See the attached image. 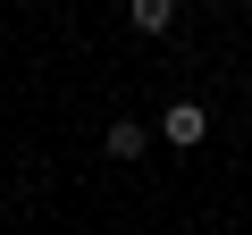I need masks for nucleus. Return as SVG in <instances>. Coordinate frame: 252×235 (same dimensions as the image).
<instances>
[{
    "instance_id": "nucleus-4",
    "label": "nucleus",
    "mask_w": 252,
    "mask_h": 235,
    "mask_svg": "<svg viewBox=\"0 0 252 235\" xmlns=\"http://www.w3.org/2000/svg\"><path fill=\"white\" fill-rule=\"evenodd\" d=\"M210 9H219V0H210Z\"/></svg>"
},
{
    "instance_id": "nucleus-2",
    "label": "nucleus",
    "mask_w": 252,
    "mask_h": 235,
    "mask_svg": "<svg viewBox=\"0 0 252 235\" xmlns=\"http://www.w3.org/2000/svg\"><path fill=\"white\" fill-rule=\"evenodd\" d=\"M126 17H135V34H168L177 0H126Z\"/></svg>"
},
{
    "instance_id": "nucleus-1",
    "label": "nucleus",
    "mask_w": 252,
    "mask_h": 235,
    "mask_svg": "<svg viewBox=\"0 0 252 235\" xmlns=\"http://www.w3.org/2000/svg\"><path fill=\"white\" fill-rule=\"evenodd\" d=\"M160 135H168L177 151H193V143L210 135V118H202V101H168V118H160Z\"/></svg>"
},
{
    "instance_id": "nucleus-3",
    "label": "nucleus",
    "mask_w": 252,
    "mask_h": 235,
    "mask_svg": "<svg viewBox=\"0 0 252 235\" xmlns=\"http://www.w3.org/2000/svg\"><path fill=\"white\" fill-rule=\"evenodd\" d=\"M143 143H152V135L135 126V118H118V126H109V160H143Z\"/></svg>"
}]
</instances>
